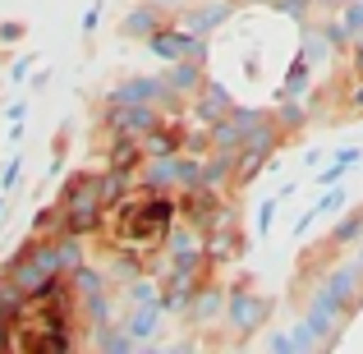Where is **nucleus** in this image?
Wrapping results in <instances>:
<instances>
[{
  "label": "nucleus",
  "instance_id": "1",
  "mask_svg": "<svg viewBox=\"0 0 363 354\" xmlns=\"http://www.w3.org/2000/svg\"><path fill=\"white\" fill-rule=\"evenodd\" d=\"M170 231V203L166 198H152V203H133L124 207V226H120V239L124 244H138V248H152L161 244Z\"/></svg>",
  "mask_w": 363,
  "mask_h": 354
},
{
  "label": "nucleus",
  "instance_id": "2",
  "mask_svg": "<svg viewBox=\"0 0 363 354\" xmlns=\"http://www.w3.org/2000/svg\"><path fill=\"white\" fill-rule=\"evenodd\" d=\"M14 281L23 285V290H46V285L55 281V253H51V248H42V253L23 258L18 272H14Z\"/></svg>",
  "mask_w": 363,
  "mask_h": 354
},
{
  "label": "nucleus",
  "instance_id": "3",
  "mask_svg": "<svg viewBox=\"0 0 363 354\" xmlns=\"http://www.w3.org/2000/svg\"><path fill=\"white\" fill-rule=\"evenodd\" d=\"M152 51H157V55H184V51H194V37H184V33H161L157 42H152Z\"/></svg>",
  "mask_w": 363,
  "mask_h": 354
},
{
  "label": "nucleus",
  "instance_id": "4",
  "mask_svg": "<svg viewBox=\"0 0 363 354\" xmlns=\"http://www.w3.org/2000/svg\"><path fill=\"white\" fill-rule=\"evenodd\" d=\"M235 318H240V327H253V318H262V304H253V299H235Z\"/></svg>",
  "mask_w": 363,
  "mask_h": 354
},
{
  "label": "nucleus",
  "instance_id": "5",
  "mask_svg": "<svg viewBox=\"0 0 363 354\" xmlns=\"http://www.w3.org/2000/svg\"><path fill=\"white\" fill-rule=\"evenodd\" d=\"M152 92H157V83H129V88L120 92V101H147Z\"/></svg>",
  "mask_w": 363,
  "mask_h": 354
},
{
  "label": "nucleus",
  "instance_id": "6",
  "mask_svg": "<svg viewBox=\"0 0 363 354\" xmlns=\"http://www.w3.org/2000/svg\"><path fill=\"white\" fill-rule=\"evenodd\" d=\"M216 18H225V5H212V9H203V18H198L194 28H212Z\"/></svg>",
  "mask_w": 363,
  "mask_h": 354
},
{
  "label": "nucleus",
  "instance_id": "7",
  "mask_svg": "<svg viewBox=\"0 0 363 354\" xmlns=\"http://www.w3.org/2000/svg\"><path fill=\"white\" fill-rule=\"evenodd\" d=\"M152 322H157L152 313H138V322H133V336H147V331H152Z\"/></svg>",
  "mask_w": 363,
  "mask_h": 354
},
{
  "label": "nucleus",
  "instance_id": "8",
  "mask_svg": "<svg viewBox=\"0 0 363 354\" xmlns=\"http://www.w3.org/2000/svg\"><path fill=\"white\" fill-rule=\"evenodd\" d=\"M340 166H345V161H340ZM340 166H331V170H322V175H318V184H336V179H340V175H345V170H340Z\"/></svg>",
  "mask_w": 363,
  "mask_h": 354
},
{
  "label": "nucleus",
  "instance_id": "9",
  "mask_svg": "<svg viewBox=\"0 0 363 354\" xmlns=\"http://www.w3.org/2000/svg\"><path fill=\"white\" fill-rule=\"evenodd\" d=\"M5 313H9V294H0V322H5Z\"/></svg>",
  "mask_w": 363,
  "mask_h": 354
},
{
  "label": "nucleus",
  "instance_id": "10",
  "mask_svg": "<svg viewBox=\"0 0 363 354\" xmlns=\"http://www.w3.org/2000/svg\"><path fill=\"white\" fill-rule=\"evenodd\" d=\"M359 70H363V42H359Z\"/></svg>",
  "mask_w": 363,
  "mask_h": 354
},
{
  "label": "nucleus",
  "instance_id": "11",
  "mask_svg": "<svg viewBox=\"0 0 363 354\" xmlns=\"http://www.w3.org/2000/svg\"><path fill=\"white\" fill-rule=\"evenodd\" d=\"M0 345H5V322H0Z\"/></svg>",
  "mask_w": 363,
  "mask_h": 354
}]
</instances>
